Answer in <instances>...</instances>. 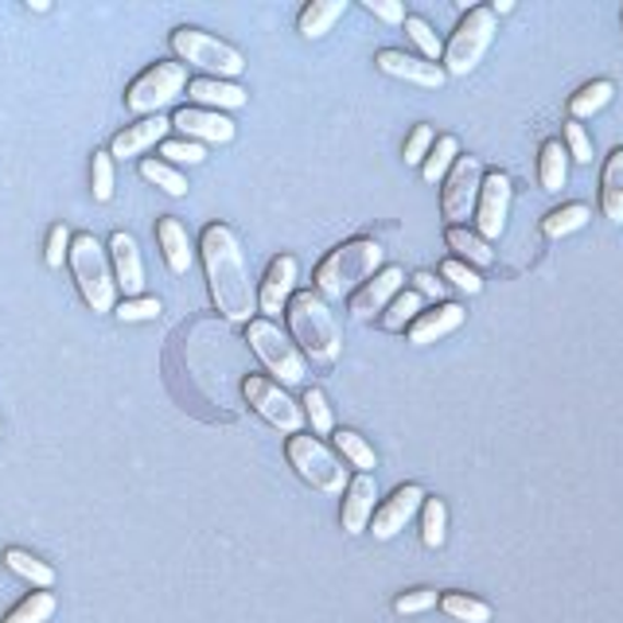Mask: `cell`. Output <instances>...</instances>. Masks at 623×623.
<instances>
[{
	"instance_id": "14",
	"label": "cell",
	"mask_w": 623,
	"mask_h": 623,
	"mask_svg": "<svg viewBox=\"0 0 623 623\" xmlns=\"http://www.w3.org/2000/svg\"><path fill=\"white\" fill-rule=\"evenodd\" d=\"M421 503H425V487H418V483H401L390 498H383V507L374 510L371 534L378 538V542L398 538L401 530L413 522V515H421Z\"/></svg>"
},
{
	"instance_id": "12",
	"label": "cell",
	"mask_w": 623,
	"mask_h": 623,
	"mask_svg": "<svg viewBox=\"0 0 623 623\" xmlns=\"http://www.w3.org/2000/svg\"><path fill=\"white\" fill-rule=\"evenodd\" d=\"M510 214V176L507 172H487L480 184V199H475V234L483 242L503 238Z\"/></svg>"
},
{
	"instance_id": "29",
	"label": "cell",
	"mask_w": 623,
	"mask_h": 623,
	"mask_svg": "<svg viewBox=\"0 0 623 623\" xmlns=\"http://www.w3.org/2000/svg\"><path fill=\"white\" fill-rule=\"evenodd\" d=\"M615 98V82L597 79V82H585L569 98V121H585V117H597L608 102Z\"/></svg>"
},
{
	"instance_id": "28",
	"label": "cell",
	"mask_w": 623,
	"mask_h": 623,
	"mask_svg": "<svg viewBox=\"0 0 623 623\" xmlns=\"http://www.w3.org/2000/svg\"><path fill=\"white\" fill-rule=\"evenodd\" d=\"M445 242H448V249H456V254H460L463 266H491V261H495V249H491V242H483L480 234L468 231V226H448Z\"/></svg>"
},
{
	"instance_id": "44",
	"label": "cell",
	"mask_w": 623,
	"mask_h": 623,
	"mask_svg": "<svg viewBox=\"0 0 623 623\" xmlns=\"http://www.w3.org/2000/svg\"><path fill=\"white\" fill-rule=\"evenodd\" d=\"M433 141H436L433 125H413V133L405 137V149H401V161L410 164V168H413V164H425Z\"/></svg>"
},
{
	"instance_id": "5",
	"label": "cell",
	"mask_w": 623,
	"mask_h": 623,
	"mask_svg": "<svg viewBox=\"0 0 623 623\" xmlns=\"http://www.w3.org/2000/svg\"><path fill=\"white\" fill-rule=\"evenodd\" d=\"M246 343H249V351L258 355V363L266 366V374H273L277 386L293 390V386H301L304 378H308V358L296 351V343L277 328L273 320H261V316L258 320H249Z\"/></svg>"
},
{
	"instance_id": "43",
	"label": "cell",
	"mask_w": 623,
	"mask_h": 623,
	"mask_svg": "<svg viewBox=\"0 0 623 623\" xmlns=\"http://www.w3.org/2000/svg\"><path fill=\"white\" fill-rule=\"evenodd\" d=\"M440 604V592L436 588H410V592H401L393 600V612L398 615H421V612H433Z\"/></svg>"
},
{
	"instance_id": "6",
	"label": "cell",
	"mask_w": 623,
	"mask_h": 623,
	"mask_svg": "<svg viewBox=\"0 0 623 623\" xmlns=\"http://www.w3.org/2000/svg\"><path fill=\"white\" fill-rule=\"evenodd\" d=\"M285 456H289V468H293L308 487L324 491V495H343V487H348V468H343V460L336 456V448L324 445L320 436H312V433L289 436Z\"/></svg>"
},
{
	"instance_id": "47",
	"label": "cell",
	"mask_w": 623,
	"mask_h": 623,
	"mask_svg": "<svg viewBox=\"0 0 623 623\" xmlns=\"http://www.w3.org/2000/svg\"><path fill=\"white\" fill-rule=\"evenodd\" d=\"M71 238L74 234L67 231V226H51V234H47V249H44V261L51 269H59V266H67V254H71Z\"/></svg>"
},
{
	"instance_id": "16",
	"label": "cell",
	"mask_w": 623,
	"mask_h": 623,
	"mask_svg": "<svg viewBox=\"0 0 623 623\" xmlns=\"http://www.w3.org/2000/svg\"><path fill=\"white\" fill-rule=\"evenodd\" d=\"M172 129L184 133V141L196 144H231L234 141V121L226 114H214V109H199V106H184L172 114Z\"/></svg>"
},
{
	"instance_id": "38",
	"label": "cell",
	"mask_w": 623,
	"mask_h": 623,
	"mask_svg": "<svg viewBox=\"0 0 623 623\" xmlns=\"http://www.w3.org/2000/svg\"><path fill=\"white\" fill-rule=\"evenodd\" d=\"M141 179H149V184H156L161 191H168V196H176V199L187 196V179L179 176L172 164L156 161V156H144L141 161Z\"/></svg>"
},
{
	"instance_id": "1",
	"label": "cell",
	"mask_w": 623,
	"mask_h": 623,
	"mask_svg": "<svg viewBox=\"0 0 623 623\" xmlns=\"http://www.w3.org/2000/svg\"><path fill=\"white\" fill-rule=\"evenodd\" d=\"M199 258H203L207 289H211L214 308L223 312L231 324L254 320V312H258V289L249 281L238 234L226 223H211L199 234Z\"/></svg>"
},
{
	"instance_id": "10",
	"label": "cell",
	"mask_w": 623,
	"mask_h": 623,
	"mask_svg": "<svg viewBox=\"0 0 623 623\" xmlns=\"http://www.w3.org/2000/svg\"><path fill=\"white\" fill-rule=\"evenodd\" d=\"M242 398H246L249 410L258 413V418H266L277 433L296 436L304 428V410L289 398L285 386H277L266 374H246V378H242Z\"/></svg>"
},
{
	"instance_id": "31",
	"label": "cell",
	"mask_w": 623,
	"mask_h": 623,
	"mask_svg": "<svg viewBox=\"0 0 623 623\" xmlns=\"http://www.w3.org/2000/svg\"><path fill=\"white\" fill-rule=\"evenodd\" d=\"M460 161V141H456L452 133L436 137L433 149H428L425 164H421V176H425V184H445V176L452 172V164Z\"/></svg>"
},
{
	"instance_id": "39",
	"label": "cell",
	"mask_w": 623,
	"mask_h": 623,
	"mask_svg": "<svg viewBox=\"0 0 623 623\" xmlns=\"http://www.w3.org/2000/svg\"><path fill=\"white\" fill-rule=\"evenodd\" d=\"M405 36L418 44V51H421V59H425V62H440V59H445V44H440V36L433 32V24H428V20L405 16Z\"/></svg>"
},
{
	"instance_id": "42",
	"label": "cell",
	"mask_w": 623,
	"mask_h": 623,
	"mask_svg": "<svg viewBox=\"0 0 623 623\" xmlns=\"http://www.w3.org/2000/svg\"><path fill=\"white\" fill-rule=\"evenodd\" d=\"M164 312V304L156 296H133V301H121L114 308V316L121 324H141V320H156Z\"/></svg>"
},
{
	"instance_id": "27",
	"label": "cell",
	"mask_w": 623,
	"mask_h": 623,
	"mask_svg": "<svg viewBox=\"0 0 623 623\" xmlns=\"http://www.w3.org/2000/svg\"><path fill=\"white\" fill-rule=\"evenodd\" d=\"M538 184L542 191H561L569 184V152L561 141H545L542 156H538Z\"/></svg>"
},
{
	"instance_id": "19",
	"label": "cell",
	"mask_w": 623,
	"mask_h": 623,
	"mask_svg": "<svg viewBox=\"0 0 623 623\" xmlns=\"http://www.w3.org/2000/svg\"><path fill=\"white\" fill-rule=\"evenodd\" d=\"M109 266H114V281L117 289L125 293V301H133V296L144 293V261H141V249H137V238L129 231H117L109 238Z\"/></svg>"
},
{
	"instance_id": "25",
	"label": "cell",
	"mask_w": 623,
	"mask_h": 623,
	"mask_svg": "<svg viewBox=\"0 0 623 623\" xmlns=\"http://www.w3.org/2000/svg\"><path fill=\"white\" fill-rule=\"evenodd\" d=\"M348 12V0H312V4H304L301 12V36L304 39H320L328 36L331 27H336V20Z\"/></svg>"
},
{
	"instance_id": "26",
	"label": "cell",
	"mask_w": 623,
	"mask_h": 623,
	"mask_svg": "<svg viewBox=\"0 0 623 623\" xmlns=\"http://www.w3.org/2000/svg\"><path fill=\"white\" fill-rule=\"evenodd\" d=\"M331 445H336L339 460L358 468L363 475H371V468H378V452L366 445V436H358L355 428H336V433H331Z\"/></svg>"
},
{
	"instance_id": "24",
	"label": "cell",
	"mask_w": 623,
	"mask_h": 623,
	"mask_svg": "<svg viewBox=\"0 0 623 623\" xmlns=\"http://www.w3.org/2000/svg\"><path fill=\"white\" fill-rule=\"evenodd\" d=\"M600 207L612 223H623V149H615L600 172Z\"/></svg>"
},
{
	"instance_id": "22",
	"label": "cell",
	"mask_w": 623,
	"mask_h": 623,
	"mask_svg": "<svg viewBox=\"0 0 623 623\" xmlns=\"http://www.w3.org/2000/svg\"><path fill=\"white\" fill-rule=\"evenodd\" d=\"M187 94L196 98L199 109H214V114L242 109L249 102V94L238 86V82H223V79H196V82H187Z\"/></svg>"
},
{
	"instance_id": "48",
	"label": "cell",
	"mask_w": 623,
	"mask_h": 623,
	"mask_svg": "<svg viewBox=\"0 0 623 623\" xmlns=\"http://www.w3.org/2000/svg\"><path fill=\"white\" fill-rule=\"evenodd\" d=\"M363 9L383 20V24H405V16H410L401 0H363Z\"/></svg>"
},
{
	"instance_id": "32",
	"label": "cell",
	"mask_w": 623,
	"mask_h": 623,
	"mask_svg": "<svg viewBox=\"0 0 623 623\" xmlns=\"http://www.w3.org/2000/svg\"><path fill=\"white\" fill-rule=\"evenodd\" d=\"M588 219H592V211H588L585 203H565V207H557V211H550L542 219V234L545 238H565V234H577V231H585L588 226Z\"/></svg>"
},
{
	"instance_id": "13",
	"label": "cell",
	"mask_w": 623,
	"mask_h": 623,
	"mask_svg": "<svg viewBox=\"0 0 623 623\" xmlns=\"http://www.w3.org/2000/svg\"><path fill=\"white\" fill-rule=\"evenodd\" d=\"M296 277H301V266H296L293 254H277V258L269 261L266 277H261V285H258L261 320L277 324V316H285L289 301H293V293H296Z\"/></svg>"
},
{
	"instance_id": "20",
	"label": "cell",
	"mask_w": 623,
	"mask_h": 623,
	"mask_svg": "<svg viewBox=\"0 0 623 623\" xmlns=\"http://www.w3.org/2000/svg\"><path fill=\"white\" fill-rule=\"evenodd\" d=\"M168 129H172V117H164V114L141 117L137 125H129V129H121V133L114 137L109 156H114V161H133V156H144L149 149H156V144L168 141Z\"/></svg>"
},
{
	"instance_id": "34",
	"label": "cell",
	"mask_w": 623,
	"mask_h": 623,
	"mask_svg": "<svg viewBox=\"0 0 623 623\" xmlns=\"http://www.w3.org/2000/svg\"><path fill=\"white\" fill-rule=\"evenodd\" d=\"M55 608H59V600H55L51 588H36L32 597H24L4 615V623H47L55 615Z\"/></svg>"
},
{
	"instance_id": "18",
	"label": "cell",
	"mask_w": 623,
	"mask_h": 623,
	"mask_svg": "<svg viewBox=\"0 0 623 623\" xmlns=\"http://www.w3.org/2000/svg\"><path fill=\"white\" fill-rule=\"evenodd\" d=\"M378 483H374V475H363L358 472L355 480H348V487H343V507H339V526H343V534H363V530H371V518L374 510H378Z\"/></svg>"
},
{
	"instance_id": "21",
	"label": "cell",
	"mask_w": 623,
	"mask_h": 623,
	"mask_svg": "<svg viewBox=\"0 0 623 623\" xmlns=\"http://www.w3.org/2000/svg\"><path fill=\"white\" fill-rule=\"evenodd\" d=\"M463 320H468V312H463V304H433L428 312H421L418 320L410 324V343L413 348H428V343H440L445 336H452V331L463 328Z\"/></svg>"
},
{
	"instance_id": "45",
	"label": "cell",
	"mask_w": 623,
	"mask_h": 623,
	"mask_svg": "<svg viewBox=\"0 0 623 623\" xmlns=\"http://www.w3.org/2000/svg\"><path fill=\"white\" fill-rule=\"evenodd\" d=\"M565 152H569V161L577 164H592V137L585 133V125L580 121H565Z\"/></svg>"
},
{
	"instance_id": "35",
	"label": "cell",
	"mask_w": 623,
	"mask_h": 623,
	"mask_svg": "<svg viewBox=\"0 0 623 623\" xmlns=\"http://www.w3.org/2000/svg\"><path fill=\"white\" fill-rule=\"evenodd\" d=\"M445 530H448L445 498L425 495V503H421V542H425L428 550H440V545H445Z\"/></svg>"
},
{
	"instance_id": "4",
	"label": "cell",
	"mask_w": 623,
	"mask_h": 623,
	"mask_svg": "<svg viewBox=\"0 0 623 623\" xmlns=\"http://www.w3.org/2000/svg\"><path fill=\"white\" fill-rule=\"evenodd\" d=\"M67 261H71L74 285H79L86 308L114 312L117 308V281H114V266H109V249L102 246L94 234H74Z\"/></svg>"
},
{
	"instance_id": "23",
	"label": "cell",
	"mask_w": 623,
	"mask_h": 623,
	"mask_svg": "<svg viewBox=\"0 0 623 623\" xmlns=\"http://www.w3.org/2000/svg\"><path fill=\"white\" fill-rule=\"evenodd\" d=\"M156 242H161L164 261H168V269L176 277H184L187 269L196 266V249H191V238H187L179 219H168V214H164L161 223H156Z\"/></svg>"
},
{
	"instance_id": "36",
	"label": "cell",
	"mask_w": 623,
	"mask_h": 623,
	"mask_svg": "<svg viewBox=\"0 0 623 623\" xmlns=\"http://www.w3.org/2000/svg\"><path fill=\"white\" fill-rule=\"evenodd\" d=\"M301 410H304V425L312 428V436H331V433H336V418H331L328 393H324L320 386H312V390L304 393Z\"/></svg>"
},
{
	"instance_id": "11",
	"label": "cell",
	"mask_w": 623,
	"mask_h": 623,
	"mask_svg": "<svg viewBox=\"0 0 623 623\" xmlns=\"http://www.w3.org/2000/svg\"><path fill=\"white\" fill-rule=\"evenodd\" d=\"M480 184H483L480 156H460V161L452 164V172L445 176V187H440V214H445L448 226H463V219L475 214Z\"/></svg>"
},
{
	"instance_id": "15",
	"label": "cell",
	"mask_w": 623,
	"mask_h": 623,
	"mask_svg": "<svg viewBox=\"0 0 623 623\" xmlns=\"http://www.w3.org/2000/svg\"><path fill=\"white\" fill-rule=\"evenodd\" d=\"M401 289H405V269H401V266H383L363 289H358L355 296H351V316H355L358 324L374 320V316H383L386 304H390Z\"/></svg>"
},
{
	"instance_id": "3",
	"label": "cell",
	"mask_w": 623,
	"mask_h": 623,
	"mask_svg": "<svg viewBox=\"0 0 623 623\" xmlns=\"http://www.w3.org/2000/svg\"><path fill=\"white\" fill-rule=\"evenodd\" d=\"M285 316H289V331H293L296 351H301L304 358L331 366L343 355V336H339V324L324 296H316L312 289L308 293H293Z\"/></svg>"
},
{
	"instance_id": "46",
	"label": "cell",
	"mask_w": 623,
	"mask_h": 623,
	"mask_svg": "<svg viewBox=\"0 0 623 623\" xmlns=\"http://www.w3.org/2000/svg\"><path fill=\"white\" fill-rule=\"evenodd\" d=\"M161 156H164V164H203L207 149H203V144H196V141H164Z\"/></svg>"
},
{
	"instance_id": "40",
	"label": "cell",
	"mask_w": 623,
	"mask_h": 623,
	"mask_svg": "<svg viewBox=\"0 0 623 623\" xmlns=\"http://www.w3.org/2000/svg\"><path fill=\"white\" fill-rule=\"evenodd\" d=\"M90 187H94V199H98V203L114 199V156H109V149L94 152V161H90Z\"/></svg>"
},
{
	"instance_id": "7",
	"label": "cell",
	"mask_w": 623,
	"mask_h": 623,
	"mask_svg": "<svg viewBox=\"0 0 623 623\" xmlns=\"http://www.w3.org/2000/svg\"><path fill=\"white\" fill-rule=\"evenodd\" d=\"M172 51H176L179 62H191V67L207 71V79L234 82L246 71V59H242L238 47L211 36V32H199V27H176L172 32Z\"/></svg>"
},
{
	"instance_id": "37",
	"label": "cell",
	"mask_w": 623,
	"mask_h": 623,
	"mask_svg": "<svg viewBox=\"0 0 623 623\" xmlns=\"http://www.w3.org/2000/svg\"><path fill=\"white\" fill-rule=\"evenodd\" d=\"M440 608H445V615H452L460 623H491V604L468 597V592H445Z\"/></svg>"
},
{
	"instance_id": "8",
	"label": "cell",
	"mask_w": 623,
	"mask_h": 623,
	"mask_svg": "<svg viewBox=\"0 0 623 623\" xmlns=\"http://www.w3.org/2000/svg\"><path fill=\"white\" fill-rule=\"evenodd\" d=\"M495 32H498V20L487 4H472V9L463 12V20L456 24L452 39L445 44V74L448 79L472 74L483 62V55H487Z\"/></svg>"
},
{
	"instance_id": "30",
	"label": "cell",
	"mask_w": 623,
	"mask_h": 623,
	"mask_svg": "<svg viewBox=\"0 0 623 623\" xmlns=\"http://www.w3.org/2000/svg\"><path fill=\"white\" fill-rule=\"evenodd\" d=\"M4 565H9V573H16L20 580H27V585L36 588H55V569L47 565V561H39L36 553L27 550H4Z\"/></svg>"
},
{
	"instance_id": "50",
	"label": "cell",
	"mask_w": 623,
	"mask_h": 623,
	"mask_svg": "<svg viewBox=\"0 0 623 623\" xmlns=\"http://www.w3.org/2000/svg\"><path fill=\"white\" fill-rule=\"evenodd\" d=\"M491 12H495V20L507 16V12H515V0H495V4H491Z\"/></svg>"
},
{
	"instance_id": "33",
	"label": "cell",
	"mask_w": 623,
	"mask_h": 623,
	"mask_svg": "<svg viewBox=\"0 0 623 623\" xmlns=\"http://www.w3.org/2000/svg\"><path fill=\"white\" fill-rule=\"evenodd\" d=\"M421 312H425V301H421L413 289H401V293L393 296L390 304H386V312L378 316V320H383L386 331H405L413 320H418Z\"/></svg>"
},
{
	"instance_id": "2",
	"label": "cell",
	"mask_w": 623,
	"mask_h": 623,
	"mask_svg": "<svg viewBox=\"0 0 623 623\" xmlns=\"http://www.w3.org/2000/svg\"><path fill=\"white\" fill-rule=\"evenodd\" d=\"M383 258H386L383 242H374V238L339 242L328 258L316 266V277H312L316 289H312V293L324 296V301H343V296L351 301V296L383 269Z\"/></svg>"
},
{
	"instance_id": "9",
	"label": "cell",
	"mask_w": 623,
	"mask_h": 623,
	"mask_svg": "<svg viewBox=\"0 0 623 623\" xmlns=\"http://www.w3.org/2000/svg\"><path fill=\"white\" fill-rule=\"evenodd\" d=\"M187 67L184 62H152L149 71L137 74L129 94H125V106L137 117H156L172 106L187 90Z\"/></svg>"
},
{
	"instance_id": "41",
	"label": "cell",
	"mask_w": 623,
	"mask_h": 623,
	"mask_svg": "<svg viewBox=\"0 0 623 623\" xmlns=\"http://www.w3.org/2000/svg\"><path fill=\"white\" fill-rule=\"evenodd\" d=\"M440 281H445V285H456L460 293H468V296H475L483 289L480 273H475L472 266H463L460 258H448L445 266H440Z\"/></svg>"
},
{
	"instance_id": "17",
	"label": "cell",
	"mask_w": 623,
	"mask_h": 623,
	"mask_svg": "<svg viewBox=\"0 0 623 623\" xmlns=\"http://www.w3.org/2000/svg\"><path fill=\"white\" fill-rule=\"evenodd\" d=\"M374 62H378V71L390 74V79L413 82V86H425V90H440V86H445V79H448L440 62H425L421 55L393 51V47H386V51L374 55Z\"/></svg>"
},
{
	"instance_id": "49",
	"label": "cell",
	"mask_w": 623,
	"mask_h": 623,
	"mask_svg": "<svg viewBox=\"0 0 623 623\" xmlns=\"http://www.w3.org/2000/svg\"><path fill=\"white\" fill-rule=\"evenodd\" d=\"M413 293H418L421 301L445 304V281L436 273H413Z\"/></svg>"
}]
</instances>
